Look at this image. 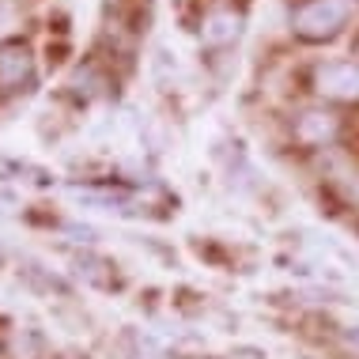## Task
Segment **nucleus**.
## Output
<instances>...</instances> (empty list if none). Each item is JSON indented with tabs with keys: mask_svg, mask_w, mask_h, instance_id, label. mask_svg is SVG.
Segmentation results:
<instances>
[{
	"mask_svg": "<svg viewBox=\"0 0 359 359\" xmlns=\"http://www.w3.org/2000/svg\"><path fill=\"white\" fill-rule=\"evenodd\" d=\"M344 23H348V0H310V4H303L295 12V19H291L295 34L310 38V42L333 38Z\"/></svg>",
	"mask_w": 359,
	"mask_h": 359,
	"instance_id": "nucleus-1",
	"label": "nucleus"
},
{
	"mask_svg": "<svg viewBox=\"0 0 359 359\" xmlns=\"http://www.w3.org/2000/svg\"><path fill=\"white\" fill-rule=\"evenodd\" d=\"M314 87L325 99L359 102V61H325L314 69Z\"/></svg>",
	"mask_w": 359,
	"mask_h": 359,
	"instance_id": "nucleus-2",
	"label": "nucleus"
},
{
	"mask_svg": "<svg viewBox=\"0 0 359 359\" xmlns=\"http://www.w3.org/2000/svg\"><path fill=\"white\" fill-rule=\"evenodd\" d=\"M34 76V57L23 46H4L0 50V87H23Z\"/></svg>",
	"mask_w": 359,
	"mask_h": 359,
	"instance_id": "nucleus-3",
	"label": "nucleus"
},
{
	"mask_svg": "<svg viewBox=\"0 0 359 359\" xmlns=\"http://www.w3.org/2000/svg\"><path fill=\"white\" fill-rule=\"evenodd\" d=\"M242 31V19L235 12H212L205 23H201V42L205 46H227L235 42Z\"/></svg>",
	"mask_w": 359,
	"mask_h": 359,
	"instance_id": "nucleus-4",
	"label": "nucleus"
},
{
	"mask_svg": "<svg viewBox=\"0 0 359 359\" xmlns=\"http://www.w3.org/2000/svg\"><path fill=\"white\" fill-rule=\"evenodd\" d=\"M295 133L306 144H329L337 137V118H333V114H325V110H306L303 118L295 121Z\"/></svg>",
	"mask_w": 359,
	"mask_h": 359,
	"instance_id": "nucleus-5",
	"label": "nucleus"
},
{
	"mask_svg": "<svg viewBox=\"0 0 359 359\" xmlns=\"http://www.w3.org/2000/svg\"><path fill=\"white\" fill-rule=\"evenodd\" d=\"M8 352H12V359H46V337L31 325H19L8 337Z\"/></svg>",
	"mask_w": 359,
	"mask_h": 359,
	"instance_id": "nucleus-6",
	"label": "nucleus"
},
{
	"mask_svg": "<svg viewBox=\"0 0 359 359\" xmlns=\"http://www.w3.org/2000/svg\"><path fill=\"white\" fill-rule=\"evenodd\" d=\"M12 27V8H8V0H0V31H8Z\"/></svg>",
	"mask_w": 359,
	"mask_h": 359,
	"instance_id": "nucleus-7",
	"label": "nucleus"
},
{
	"mask_svg": "<svg viewBox=\"0 0 359 359\" xmlns=\"http://www.w3.org/2000/svg\"><path fill=\"white\" fill-rule=\"evenodd\" d=\"M0 257H4V246H0Z\"/></svg>",
	"mask_w": 359,
	"mask_h": 359,
	"instance_id": "nucleus-8",
	"label": "nucleus"
}]
</instances>
